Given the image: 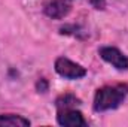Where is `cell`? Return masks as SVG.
Returning a JSON list of instances; mask_svg holds the SVG:
<instances>
[{
    "label": "cell",
    "mask_w": 128,
    "mask_h": 127,
    "mask_svg": "<svg viewBox=\"0 0 128 127\" xmlns=\"http://www.w3.org/2000/svg\"><path fill=\"white\" fill-rule=\"evenodd\" d=\"M100 57L119 70H127L128 69V57L124 55L115 46H103L100 49Z\"/></svg>",
    "instance_id": "277c9868"
},
{
    "label": "cell",
    "mask_w": 128,
    "mask_h": 127,
    "mask_svg": "<svg viewBox=\"0 0 128 127\" xmlns=\"http://www.w3.org/2000/svg\"><path fill=\"white\" fill-rule=\"evenodd\" d=\"M55 70L60 76H63L66 79H79L86 75L85 67H82L80 64L74 63L66 57H60L55 60Z\"/></svg>",
    "instance_id": "7a4b0ae2"
},
{
    "label": "cell",
    "mask_w": 128,
    "mask_h": 127,
    "mask_svg": "<svg viewBox=\"0 0 128 127\" xmlns=\"http://www.w3.org/2000/svg\"><path fill=\"white\" fill-rule=\"evenodd\" d=\"M90 2L96 9H104L106 6V0H90Z\"/></svg>",
    "instance_id": "ba28073f"
},
{
    "label": "cell",
    "mask_w": 128,
    "mask_h": 127,
    "mask_svg": "<svg viewBox=\"0 0 128 127\" xmlns=\"http://www.w3.org/2000/svg\"><path fill=\"white\" fill-rule=\"evenodd\" d=\"M37 88H39L40 91H46V90H48V84H46V81H45V79H40V81L37 82Z\"/></svg>",
    "instance_id": "9c48e42d"
},
{
    "label": "cell",
    "mask_w": 128,
    "mask_h": 127,
    "mask_svg": "<svg viewBox=\"0 0 128 127\" xmlns=\"http://www.w3.org/2000/svg\"><path fill=\"white\" fill-rule=\"evenodd\" d=\"M76 105H79V99L74 97L73 94H63L57 99V108H58V111L73 109Z\"/></svg>",
    "instance_id": "52a82bcc"
},
{
    "label": "cell",
    "mask_w": 128,
    "mask_h": 127,
    "mask_svg": "<svg viewBox=\"0 0 128 127\" xmlns=\"http://www.w3.org/2000/svg\"><path fill=\"white\" fill-rule=\"evenodd\" d=\"M58 124L66 127H79V126H85V120L84 115L76 111V109H64L58 112V118H57Z\"/></svg>",
    "instance_id": "5b68a950"
},
{
    "label": "cell",
    "mask_w": 128,
    "mask_h": 127,
    "mask_svg": "<svg viewBox=\"0 0 128 127\" xmlns=\"http://www.w3.org/2000/svg\"><path fill=\"white\" fill-rule=\"evenodd\" d=\"M72 6H73V0H49L45 5L43 12L46 14V17L52 20H61L68 15Z\"/></svg>",
    "instance_id": "3957f363"
},
{
    "label": "cell",
    "mask_w": 128,
    "mask_h": 127,
    "mask_svg": "<svg viewBox=\"0 0 128 127\" xmlns=\"http://www.w3.org/2000/svg\"><path fill=\"white\" fill-rule=\"evenodd\" d=\"M128 94V85L118 84V85H107L100 88L94 97V109L97 112L115 109L121 105V102Z\"/></svg>",
    "instance_id": "6da1fadb"
},
{
    "label": "cell",
    "mask_w": 128,
    "mask_h": 127,
    "mask_svg": "<svg viewBox=\"0 0 128 127\" xmlns=\"http://www.w3.org/2000/svg\"><path fill=\"white\" fill-rule=\"evenodd\" d=\"M0 126L2 127H27L30 126V121L20 117V115H0Z\"/></svg>",
    "instance_id": "8992f818"
}]
</instances>
